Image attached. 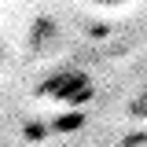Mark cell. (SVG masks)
<instances>
[{"label": "cell", "mask_w": 147, "mask_h": 147, "mask_svg": "<svg viewBox=\"0 0 147 147\" xmlns=\"http://www.w3.org/2000/svg\"><path fill=\"white\" fill-rule=\"evenodd\" d=\"M40 88H44V96H52L59 103H81V99L92 96V81L81 70H63V74H55V77H48Z\"/></svg>", "instance_id": "6da1fadb"}, {"label": "cell", "mask_w": 147, "mask_h": 147, "mask_svg": "<svg viewBox=\"0 0 147 147\" xmlns=\"http://www.w3.org/2000/svg\"><path fill=\"white\" fill-rule=\"evenodd\" d=\"M85 4H99V7H114V4H125V0H85Z\"/></svg>", "instance_id": "7a4b0ae2"}]
</instances>
